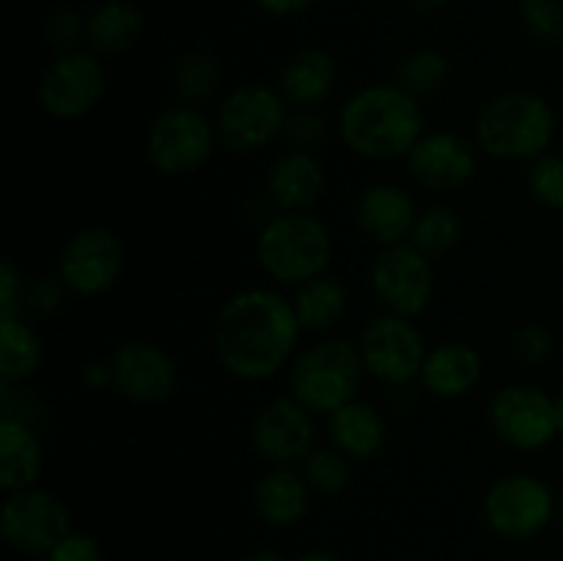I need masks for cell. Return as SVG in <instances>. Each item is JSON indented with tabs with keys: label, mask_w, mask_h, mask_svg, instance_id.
<instances>
[{
	"label": "cell",
	"mask_w": 563,
	"mask_h": 561,
	"mask_svg": "<svg viewBox=\"0 0 563 561\" xmlns=\"http://www.w3.org/2000/svg\"><path fill=\"white\" fill-rule=\"evenodd\" d=\"M302 328L295 302L280 292L242 289L229 297L214 322V352L231 377L258 383L269 380L295 355Z\"/></svg>",
	"instance_id": "6da1fadb"
},
{
	"label": "cell",
	"mask_w": 563,
	"mask_h": 561,
	"mask_svg": "<svg viewBox=\"0 0 563 561\" xmlns=\"http://www.w3.org/2000/svg\"><path fill=\"white\" fill-rule=\"evenodd\" d=\"M339 135L363 160L407 157L423 138V110L399 86H368L352 94L339 113Z\"/></svg>",
	"instance_id": "7a4b0ae2"
},
{
	"label": "cell",
	"mask_w": 563,
	"mask_h": 561,
	"mask_svg": "<svg viewBox=\"0 0 563 561\" xmlns=\"http://www.w3.org/2000/svg\"><path fill=\"white\" fill-rule=\"evenodd\" d=\"M553 138V105L533 91H504L478 110L476 146L493 160L533 163L548 154Z\"/></svg>",
	"instance_id": "3957f363"
},
{
	"label": "cell",
	"mask_w": 563,
	"mask_h": 561,
	"mask_svg": "<svg viewBox=\"0 0 563 561\" xmlns=\"http://www.w3.org/2000/svg\"><path fill=\"white\" fill-rule=\"evenodd\" d=\"M256 258L273 280L300 286L328 273L333 237L311 212H278L258 231Z\"/></svg>",
	"instance_id": "277c9868"
},
{
	"label": "cell",
	"mask_w": 563,
	"mask_h": 561,
	"mask_svg": "<svg viewBox=\"0 0 563 561\" xmlns=\"http://www.w3.org/2000/svg\"><path fill=\"white\" fill-rule=\"evenodd\" d=\"M363 374V358L357 344L346 339H324L308 346L289 372L291 396L311 413L330 416L346 402L357 399Z\"/></svg>",
	"instance_id": "5b68a950"
},
{
	"label": "cell",
	"mask_w": 563,
	"mask_h": 561,
	"mask_svg": "<svg viewBox=\"0 0 563 561\" xmlns=\"http://www.w3.org/2000/svg\"><path fill=\"white\" fill-rule=\"evenodd\" d=\"M218 127L192 105H174L152 121L146 157L165 176H187L209 163L218 143Z\"/></svg>",
	"instance_id": "8992f818"
},
{
	"label": "cell",
	"mask_w": 563,
	"mask_h": 561,
	"mask_svg": "<svg viewBox=\"0 0 563 561\" xmlns=\"http://www.w3.org/2000/svg\"><path fill=\"white\" fill-rule=\"evenodd\" d=\"M289 105L278 88L245 82L225 94L218 110V138L229 152L253 154L284 135Z\"/></svg>",
	"instance_id": "52a82bcc"
},
{
	"label": "cell",
	"mask_w": 563,
	"mask_h": 561,
	"mask_svg": "<svg viewBox=\"0 0 563 561\" xmlns=\"http://www.w3.org/2000/svg\"><path fill=\"white\" fill-rule=\"evenodd\" d=\"M108 75L93 50H66L55 55L38 80L36 99L53 119L77 121L91 113L104 97Z\"/></svg>",
	"instance_id": "ba28073f"
},
{
	"label": "cell",
	"mask_w": 563,
	"mask_h": 561,
	"mask_svg": "<svg viewBox=\"0 0 563 561\" xmlns=\"http://www.w3.org/2000/svg\"><path fill=\"white\" fill-rule=\"evenodd\" d=\"M484 520L504 539H533L553 522L555 495L548 482L531 473L498 479L484 495Z\"/></svg>",
	"instance_id": "9c48e42d"
},
{
	"label": "cell",
	"mask_w": 563,
	"mask_h": 561,
	"mask_svg": "<svg viewBox=\"0 0 563 561\" xmlns=\"http://www.w3.org/2000/svg\"><path fill=\"white\" fill-rule=\"evenodd\" d=\"M357 350H361L366 374L388 385H407L421 377L423 361L429 355L427 341L412 319L388 311L368 319Z\"/></svg>",
	"instance_id": "30bf717a"
},
{
	"label": "cell",
	"mask_w": 563,
	"mask_h": 561,
	"mask_svg": "<svg viewBox=\"0 0 563 561\" xmlns=\"http://www.w3.org/2000/svg\"><path fill=\"white\" fill-rule=\"evenodd\" d=\"M71 531V512L58 495L42 487L5 493L0 534L25 556H47Z\"/></svg>",
	"instance_id": "8fae6325"
},
{
	"label": "cell",
	"mask_w": 563,
	"mask_h": 561,
	"mask_svg": "<svg viewBox=\"0 0 563 561\" xmlns=\"http://www.w3.org/2000/svg\"><path fill=\"white\" fill-rule=\"evenodd\" d=\"M368 280L383 311L399 317L412 319L423 314L434 295L432 258L423 256L410 242L379 248Z\"/></svg>",
	"instance_id": "7c38bea8"
},
{
	"label": "cell",
	"mask_w": 563,
	"mask_h": 561,
	"mask_svg": "<svg viewBox=\"0 0 563 561\" xmlns=\"http://www.w3.org/2000/svg\"><path fill=\"white\" fill-rule=\"evenodd\" d=\"M124 273V245L108 226L80 229L58 256V278L71 295L99 297Z\"/></svg>",
	"instance_id": "4fadbf2b"
},
{
	"label": "cell",
	"mask_w": 563,
	"mask_h": 561,
	"mask_svg": "<svg viewBox=\"0 0 563 561\" xmlns=\"http://www.w3.org/2000/svg\"><path fill=\"white\" fill-rule=\"evenodd\" d=\"M489 427L511 449H544L559 435L553 396L528 383L506 385L489 402Z\"/></svg>",
	"instance_id": "5bb4252c"
},
{
	"label": "cell",
	"mask_w": 563,
	"mask_h": 561,
	"mask_svg": "<svg viewBox=\"0 0 563 561\" xmlns=\"http://www.w3.org/2000/svg\"><path fill=\"white\" fill-rule=\"evenodd\" d=\"M113 388L135 405H159L179 385V369L168 350L152 341H124L110 355Z\"/></svg>",
	"instance_id": "9a60e30c"
},
{
	"label": "cell",
	"mask_w": 563,
	"mask_h": 561,
	"mask_svg": "<svg viewBox=\"0 0 563 561\" xmlns=\"http://www.w3.org/2000/svg\"><path fill=\"white\" fill-rule=\"evenodd\" d=\"M253 449L273 465H297L317 449L313 413L295 396H280L258 410L251 427Z\"/></svg>",
	"instance_id": "2e32d148"
},
{
	"label": "cell",
	"mask_w": 563,
	"mask_h": 561,
	"mask_svg": "<svg viewBox=\"0 0 563 561\" xmlns=\"http://www.w3.org/2000/svg\"><path fill=\"white\" fill-rule=\"evenodd\" d=\"M478 165L476 146L449 130L423 132L421 141L407 154V168L423 187L451 193L473 179Z\"/></svg>",
	"instance_id": "e0dca14e"
},
{
	"label": "cell",
	"mask_w": 563,
	"mask_h": 561,
	"mask_svg": "<svg viewBox=\"0 0 563 561\" xmlns=\"http://www.w3.org/2000/svg\"><path fill=\"white\" fill-rule=\"evenodd\" d=\"M418 209L407 190L396 185H372L363 190L355 209V223L374 245L388 248L410 240Z\"/></svg>",
	"instance_id": "ac0fdd59"
},
{
	"label": "cell",
	"mask_w": 563,
	"mask_h": 561,
	"mask_svg": "<svg viewBox=\"0 0 563 561\" xmlns=\"http://www.w3.org/2000/svg\"><path fill=\"white\" fill-rule=\"evenodd\" d=\"M324 185L328 174L322 160L313 152L289 148L269 168L267 196L278 212H308L322 198Z\"/></svg>",
	"instance_id": "d6986e66"
},
{
	"label": "cell",
	"mask_w": 563,
	"mask_h": 561,
	"mask_svg": "<svg viewBox=\"0 0 563 561\" xmlns=\"http://www.w3.org/2000/svg\"><path fill=\"white\" fill-rule=\"evenodd\" d=\"M484 361L476 346L465 341H445L429 350L421 369V385L438 399H460L482 383Z\"/></svg>",
	"instance_id": "ffe728a7"
},
{
	"label": "cell",
	"mask_w": 563,
	"mask_h": 561,
	"mask_svg": "<svg viewBox=\"0 0 563 561\" xmlns=\"http://www.w3.org/2000/svg\"><path fill=\"white\" fill-rule=\"evenodd\" d=\"M335 61L322 47H302L284 64L278 91L291 110H317L335 88Z\"/></svg>",
	"instance_id": "44dd1931"
},
{
	"label": "cell",
	"mask_w": 563,
	"mask_h": 561,
	"mask_svg": "<svg viewBox=\"0 0 563 561\" xmlns=\"http://www.w3.org/2000/svg\"><path fill=\"white\" fill-rule=\"evenodd\" d=\"M311 493L302 471L289 465H275L253 487V506L258 517L275 528H289L300 522L311 509Z\"/></svg>",
	"instance_id": "7402d4cb"
},
{
	"label": "cell",
	"mask_w": 563,
	"mask_h": 561,
	"mask_svg": "<svg viewBox=\"0 0 563 561\" xmlns=\"http://www.w3.org/2000/svg\"><path fill=\"white\" fill-rule=\"evenodd\" d=\"M44 468V449L27 421H0V487L5 493L36 487Z\"/></svg>",
	"instance_id": "603a6c76"
},
{
	"label": "cell",
	"mask_w": 563,
	"mask_h": 561,
	"mask_svg": "<svg viewBox=\"0 0 563 561\" xmlns=\"http://www.w3.org/2000/svg\"><path fill=\"white\" fill-rule=\"evenodd\" d=\"M328 429L335 449L344 451L350 460H368V457L379 454L385 438H388V427H385L379 410L363 399H352L330 413Z\"/></svg>",
	"instance_id": "cb8c5ba5"
},
{
	"label": "cell",
	"mask_w": 563,
	"mask_h": 561,
	"mask_svg": "<svg viewBox=\"0 0 563 561\" xmlns=\"http://www.w3.org/2000/svg\"><path fill=\"white\" fill-rule=\"evenodd\" d=\"M143 11L132 0H102L86 16V38L97 55H124L141 42Z\"/></svg>",
	"instance_id": "d4e9b609"
},
{
	"label": "cell",
	"mask_w": 563,
	"mask_h": 561,
	"mask_svg": "<svg viewBox=\"0 0 563 561\" xmlns=\"http://www.w3.org/2000/svg\"><path fill=\"white\" fill-rule=\"evenodd\" d=\"M44 361V344L20 317L0 319V383L16 385L36 377Z\"/></svg>",
	"instance_id": "484cf974"
},
{
	"label": "cell",
	"mask_w": 563,
	"mask_h": 561,
	"mask_svg": "<svg viewBox=\"0 0 563 561\" xmlns=\"http://www.w3.org/2000/svg\"><path fill=\"white\" fill-rule=\"evenodd\" d=\"M295 314L302 330L322 333L330 330L346 311V289L333 275H319V278L300 284L295 295Z\"/></svg>",
	"instance_id": "4316f807"
},
{
	"label": "cell",
	"mask_w": 563,
	"mask_h": 561,
	"mask_svg": "<svg viewBox=\"0 0 563 561\" xmlns=\"http://www.w3.org/2000/svg\"><path fill=\"white\" fill-rule=\"evenodd\" d=\"M462 218L449 204H432L423 212H418L416 226L410 231V245L418 248L423 256L440 258L460 242Z\"/></svg>",
	"instance_id": "83f0119b"
},
{
	"label": "cell",
	"mask_w": 563,
	"mask_h": 561,
	"mask_svg": "<svg viewBox=\"0 0 563 561\" xmlns=\"http://www.w3.org/2000/svg\"><path fill=\"white\" fill-rule=\"evenodd\" d=\"M223 77V66H220L218 55L207 53V50H190L181 55L174 66V88L181 97V102L198 108L207 102L220 86Z\"/></svg>",
	"instance_id": "f1b7e54d"
},
{
	"label": "cell",
	"mask_w": 563,
	"mask_h": 561,
	"mask_svg": "<svg viewBox=\"0 0 563 561\" xmlns=\"http://www.w3.org/2000/svg\"><path fill=\"white\" fill-rule=\"evenodd\" d=\"M449 75H451L449 58H445L440 50L421 47V50H412L410 55L401 58L399 69H396V86L421 102L423 97L438 94L440 88L449 82Z\"/></svg>",
	"instance_id": "f546056e"
},
{
	"label": "cell",
	"mask_w": 563,
	"mask_h": 561,
	"mask_svg": "<svg viewBox=\"0 0 563 561\" xmlns=\"http://www.w3.org/2000/svg\"><path fill=\"white\" fill-rule=\"evenodd\" d=\"M302 476H306L308 487L319 495H339L341 490L350 484V457L333 446H322L313 449L311 454L302 460Z\"/></svg>",
	"instance_id": "4dcf8cb0"
},
{
	"label": "cell",
	"mask_w": 563,
	"mask_h": 561,
	"mask_svg": "<svg viewBox=\"0 0 563 561\" xmlns=\"http://www.w3.org/2000/svg\"><path fill=\"white\" fill-rule=\"evenodd\" d=\"M520 22L533 42H563V0H520Z\"/></svg>",
	"instance_id": "1f68e13d"
},
{
	"label": "cell",
	"mask_w": 563,
	"mask_h": 561,
	"mask_svg": "<svg viewBox=\"0 0 563 561\" xmlns=\"http://www.w3.org/2000/svg\"><path fill=\"white\" fill-rule=\"evenodd\" d=\"M528 187L533 198L548 209H563V157L561 154H542L533 160L528 170Z\"/></svg>",
	"instance_id": "d6a6232c"
},
{
	"label": "cell",
	"mask_w": 563,
	"mask_h": 561,
	"mask_svg": "<svg viewBox=\"0 0 563 561\" xmlns=\"http://www.w3.org/2000/svg\"><path fill=\"white\" fill-rule=\"evenodd\" d=\"M284 138L297 152H313L328 141V121L317 110H291Z\"/></svg>",
	"instance_id": "836d02e7"
},
{
	"label": "cell",
	"mask_w": 563,
	"mask_h": 561,
	"mask_svg": "<svg viewBox=\"0 0 563 561\" xmlns=\"http://www.w3.org/2000/svg\"><path fill=\"white\" fill-rule=\"evenodd\" d=\"M86 36V20L71 6H58L47 20V38L58 53L77 50V42Z\"/></svg>",
	"instance_id": "e575fe53"
},
{
	"label": "cell",
	"mask_w": 563,
	"mask_h": 561,
	"mask_svg": "<svg viewBox=\"0 0 563 561\" xmlns=\"http://www.w3.org/2000/svg\"><path fill=\"white\" fill-rule=\"evenodd\" d=\"M515 355L528 366H539L553 355V336L542 324H522L515 333Z\"/></svg>",
	"instance_id": "d590c367"
},
{
	"label": "cell",
	"mask_w": 563,
	"mask_h": 561,
	"mask_svg": "<svg viewBox=\"0 0 563 561\" xmlns=\"http://www.w3.org/2000/svg\"><path fill=\"white\" fill-rule=\"evenodd\" d=\"M44 561H104V553L91 534L69 531L44 556Z\"/></svg>",
	"instance_id": "8d00e7d4"
},
{
	"label": "cell",
	"mask_w": 563,
	"mask_h": 561,
	"mask_svg": "<svg viewBox=\"0 0 563 561\" xmlns=\"http://www.w3.org/2000/svg\"><path fill=\"white\" fill-rule=\"evenodd\" d=\"M22 302V275L20 270L11 264V258H3L0 267V319L16 317Z\"/></svg>",
	"instance_id": "74e56055"
},
{
	"label": "cell",
	"mask_w": 563,
	"mask_h": 561,
	"mask_svg": "<svg viewBox=\"0 0 563 561\" xmlns=\"http://www.w3.org/2000/svg\"><path fill=\"white\" fill-rule=\"evenodd\" d=\"M64 289L66 286L60 284V278H44L33 286L31 295H27V300H31V306L36 308V311L49 314L60 306V292Z\"/></svg>",
	"instance_id": "f35d334b"
},
{
	"label": "cell",
	"mask_w": 563,
	"mask_h": 561,
	"mask_svg": "<svg viewBox=\"0 0 563 561\" xmlns=\"http://www.w3.org/2000/svg\"><path fill=\"white\" fill-rule=\"evenodd\" d=\"M251 3L269 16H300L311 11L319 0H251Z\"/></svg>",
	"instance_id": "ab89813d"
},
{
	"label": "cell",
	"mask_w": 563,
	"mask_h": 561,
	"mask_svg": "<svg viewBox=\"0 0 563 561\" xmlns=\"http://www.w3.org/2000/svg\"><path fill=\"white\" fill-rule=\"evenodd\" d=\"M80 380H82V385H88L91 391L113 388V369H110V358L108 361L86 363L80 372Z\"/></svg>",
	"instance_id": "60d3db41"
},
{
	"label": "cell",
	"mask_w": 563,
	"mask_h": 561,
	"mask_svg": "<svg viewBox=\"0 0 563 561\" xmlns=\"http://www.w3.org/2000/svg\"><path fill=\"white\" fill-rule=\"evenodd\" d=\"M242 561H289L284 553H278V550L273 548H262V550H253V553H247Z\"/></svg>",
	"instance_id": "b9f144b4"
},
{
	"label": "cell",
	"mask_w": 563,
	"mask_h": 561,
	"mask_svg": "<svg viewBox=\"0 0 563 561\" xmlns=\"http://www.w3.org/2000/svg\"><path fill=\"white\" fill-rule=\"evenodd\" d=\"M405 3L416 11H438L445 0H405Z\"/></svg>",
	"instance_id": "7bdbcfd3"
},
{
	"label": "cell",
	"mask_w": 563,
	"mask_h": 561,
	"mask_svg": "<svg viewBox=\"0 0 563 561\" xmlns=\"http://www.w3.org/2000/svg\"><path fill=\"white\" fill-rule=\"evenodd\" d=\"M297 561H339V556H333L330 550H308Z\"/></svg>",
	"instance_id": "ee69618b"
},
{
	"label": "cell",
	"mask_w": 563,
	"mask_h": 561,
	"mask_svg": "<svg viewBox=\"0 0 563 561\" xmlns=\"http://www.w3.org/2000/svg\"><path fill=\"white\" fill-rule=\"evenodd\" d=\"M553 405H555V427H559V432H563V396H555Z\"/></svg>",
	"instance_id": "f6af8a7d"
}]
</instances>
